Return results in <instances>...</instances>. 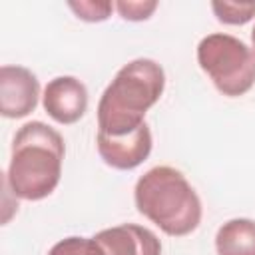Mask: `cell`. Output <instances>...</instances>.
I'll list each match as a JSON object with an SVG mask.
<instances>
[{
  "label": "cell",
  "instance_id": "obj_12",
  "mask_svg": "<svg viewBox=\"0 0 255 255\" xmlns=\"http://www.w3.org/2000/svg\"><path fill=\"white\" fill-rule=\"evenodd\" d=\"M70 10H74V14L80 20L86 22H104L110 18L112 10L116 4L112 2H94V0H80V2H68Z\"/></svg>",
  "mask_w": 255,
  "mask_h": 255
},
{
  "label": "cell",
  "instance_id": "obj_8",
  "mask_svg": "<svg viewBox=\"0 0 255 255\" xmlns=\"http://www.w3.org/2000/svg\"><path fill=\"white\" fill-rule=\"evenodd\" d=\"M106 255H161V243L153 231L135 223L102 229L94 235Z\"/></svg>",
  "mask_w": 255,
  "mask_h": 255
},
{
  "label": "cell",
  "instance_id": "obj_7",
  "mask_svg": "<svg viewBox=\"0 0 255 255\" xmlns=\"http://www.w3.org/2000/svg\"><path fill=\"white\" fill-rule=\"evenodd\" d=\"M96 145L104 163H108L114 169L128 171L137 167L149 157L153 141H151L149 126L143 124L139 129L128 135H118V137L96 135Z\"/></svg>",
  "mask_w": 255,
  "mask_h": 255
},
{
  "label": "cell",
  "instance_id": "obj_2",
  "mask_svg": "<svg viewBox=\"0 0 255 255\" xmlns=\"http://www.w3.org/2000/svg\"><path fill=\"white\" fill-rule=\"evenodd\" d=\"M64 137L44 122L24 124L12 141L6 185L14 197L40 201L48 197L62 177Z\"/></svg>",
  "mask_w": 255,
  "mask_h": 255
},
{
  "label": "cell",
  "instance_id": "obj_11",
  "mask_svg": "<svg viewBox=\"0 0 255 255\" xmlns=\"http://www.w3.org/2000/svg\"><path fill=\"white\" fill-rule=\"evenodd\" d=\"M48 255H106L94 237H66L58 241Z\"/></svg>",
  "mask_w": 255,
  "mask_h": 255
},
{
  "label": "cell",
  "instance_id": "obj_9",
  "mask_svg": "<svg viewBox=\"0 0 255 255\" xmlns=\"http://www.w3.org/2000/svg\"><path fill=\"white\" fill-rule=\"evenodd\" d=\"M217 255H255V221L229 219L217 229L215 235Z\"/></svg>",
  "mask_w": 255,
  "mask_h": 255
},
{
  "label": "cell",
  "instance_id": "obj_14",
  "mask_svg": "<svg viewBox=\"0 0 255 255\" xmlns=\"http://www.w3.org/2000/svg\"><path fill=\"white\" fill-rule=\"evenodd\" d=\"M251 42H253V52H255V26H253V30H251Z\"/></svg>",
  "mask_w": 255,
  "mask_h": 255
},
{
  "label": "cell",
  "instance_id": "obj_6",
  "mask_svg": "<svg viewBox=\"0 0 255 255\" xmlns=\"http://www.w3.org/2000/svg\"><path fill=\"white\" fill-rule=\"evenodd\" d=\"M42 106L54 122L76 124L88 110V90L74 76H58L44 88Z\"/></svg>",
  "mask_w": 255,
  "mask_h": 255
},
{
  "label": "cell",
  "instance_id": "obj_5",
  "mask_svg": "<svg viewBox=\"0 0 255 255\" xmlns=\"http://www.w3.org/2000/svg\"><path fill=\"white\" fill-rule=\"evenodd\" d=\"M40 98L38 78L24 66L0 68V114L4 118H26L36 110Z\"/></svg>",
  "mask_w": 255,
  "mask_h": 255
},
{
  "label": "cell",
  "instance_id": "obj_1",
  "mask_svg": "<svg viewBox=\"0 0 255 255\" xmlns=\"http://www.w3.org/2000/svg\"><path fill=\"white\" fill-rule=\"evenodd\" d=\"M163 88V68L149 58H137L120 68L98 104V135L118 137L139 129Z\"/></svg>",
  "mask_w": 255,
  "mask_h": 255
},
{
  "label": "cell",
  "instance_id": "obj_4",
  "mask_svg": "<svg viewBox=\"0 0 255 255\" xmlns=\"http://www.w3.org/2000/svg\"><path fill=\"white\" fill-rule=\"evenodd\" d=\"M197 64L227 98L247 94L255 84V52L231 34H209L197 46Z\"/></svg>",
  "mask_w": 255,
  "mask_h": 255
},
{
  "label": "cell",
  "instance_id": "obj_3",
  "mask_svg": "<svg viewBox=\"0 0 255 255\" xmlns=\"http://www.w3.org/2000/svg\"><path fill=\"white\" fill-rule=\"evenodd\" d=\"M137 211L171 237H183L201 221V201L185 175L169 165L145 171L133 189Z\"/></svg>",
  "mask_w": 255,
  "mask_h": 255
},
{
  "label": "cell",
  "instance_id": "obj_13",
  "mask_svg": "<svg viewBox=\"0 0 255 255\" xmlns=\"http://www.w3.org/2000/svg\"><path fill=\"white\" fill-rule=\"evenodd\" d=\"M116 8H118V12H120V16L124 18V20H131V22H139V20H147L153 12H155V8H157V2L155 0H149V2H141V0H137V2H133V0H122V2H116Z\"/></svg>",
  "mask_w": 255,
  "mask_h": 255
},
{
  "label": "cell",
  "instance_id": "obj_10",
  "mask_svg": "<svg viewBox=\"0 0 255 255\" xmlns=\"http://www.w3.org/2000/svg\"><path fill=\"white\" fill-rule=\"evenodd\" d=\"M211 10L217 16L219 22L231 24V26H241L247 24L255 16V2H211Z\"/></svg>",
  "mask_w": 255,
  "mask_h": 255
}]
</instances>
